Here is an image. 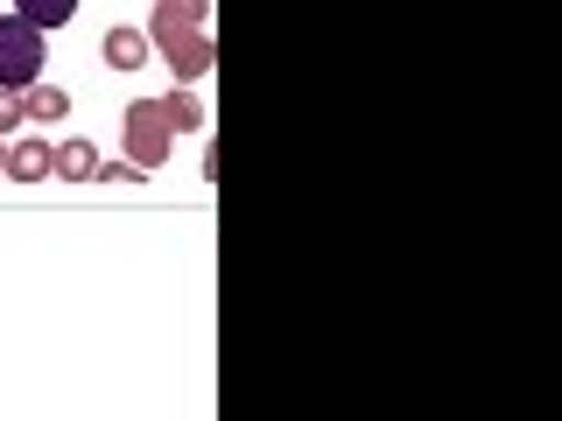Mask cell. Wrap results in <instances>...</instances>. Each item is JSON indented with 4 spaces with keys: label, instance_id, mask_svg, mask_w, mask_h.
Wrapping results in <instances>:
<instances>
[{
    "label": "cell",
    "instance_id": "obj_7",
    "mask_svg": "<svg viewBox=\"0 0 562 421\" xmlns=\"http://www.w3.org/2000/svg\"><path fill=\"white\" fill-rule=\"evenodd\" d=\"M155 105H162V120H169V127H176V134H204V127H211V113H204V99H198V92H190V84H176V92H162V99H155Z\"/></svg>",
    "mask_w": 562,
    "mask_h": 421
},
{
    "label": "cell",
    "instance_id": "obj_2",
    "mask_svg": "<svg viewBox=\"0 0 562 421\" xmlns=\"http://www.w3.org/2000/svg\"><path fill=\"white\" fill-rule=\"evenodd\" d=\"M169 140H176V127L162 120V105H155V99H134L127 113H120V155H127L134 169H162L169 162Z\"/></svg>",
    "mask_w": 562,
    "mask_h": 421
},
{
    "label": "cell",
    "instance_id": "obj_3",
    "mask_svg": "<svg viewBox=\"0 0 562 421\" xmlns=\"http://www.w3.org/2000/svg\"><path fill=\"white\" fill-rule=\"evenodd\" d=\"M155 57L169 64V78L176 84H198L211 64H218V43H211L204 29H190V35H162V43H155Z\"/></svg>",
    "mask_w": 562,
    "mask_h": 421
},
{
    "label": "cell",
    "instance_id": "obj_1",
    "mask_svg": "<svg viewBox=\"0 0 562 421\" xmlns=\"http://www.w3.org/2000/svg\"><path fill=\"white\" fill-rule=\"evenodd\" d=\"M43 64H49V35L29 29L22 14H0V92L43 84Z\"/></svg>",
    "mask_w": 562,
    "mask_h": 421
},
{
    "label": "cell",
    "instance_id": "obj_10",
    "mask_svg": "<svg viewBox=\"0 0 562 421\" xmlns=\"http://www.w3.org/2000/svg\"><path fill=\"white\" fill-rule=\"evenodd\" d=\"M14 14H22L29 29H43V35H57L78 22V0H14Z\"/></svg>",
    "mask_w": 562,
    "mask_h": 421
},
{
    "label": "cell",
    "instance_id": "obj_9",
    "mask_svg": "<svg viewBox=\"0 0 562 421\" xmlns=\"http://www.w3.org/2000/svg\"><path fill=\"white\" fill-rule=\"evenodd\" d=\"M64 113H70L64 84H29V92H22V120H35V127H57Z\"/></svg>",
    "mask_w": 562,
    "mask_h": 421
},
{
    "label": "cell",
    "instance_id": "obj_13",
    "mask_svg": "<svg viewBox=\"0 0 562 421\" xmlns=\"http://www.w3.org/2000/svg\"><path fill=\"white\" fill-rule=\"evenodd\" d=\"M0 162H8V140H0Z\"/></svg>",
    "mask_w": 562,
    "mask_h": 421
},
{
    "label": "cell",
    "instance_id": "obj_12",
    "mask_svg": "<svg viewBox=\"0 0 562 421\" xmlns=\"http://www.w3.org/2000/svg\"><path fill=\"white\" fill-rule=\"evenodd\" d=\"M29 120H22V92H0V140H14Z\"/></svg>",
    "mask_w": 562,
    "mask_h": 421
},
{
    "label": "cell",
    "instance_id": "obj_5",
    "mask_svg": "<svg viewBox=\"0 0 562 421\" xmlns=\"http://www.w3.org/2000/svg\"><path fill=\"white\" fill-rule=\"evenodd\" d=\"M211 22V0H155L148 14V43H162V35H190Z\"/></svg>",
    "mask_w": 562,
    "mask_h": 421
},
{
    "label": "cell",
    "instance_id": "obj_4",
    "mask_svg": "<svg viewBox=\"0 0 562 421\" xmlns=\"http://www.w3.org/2000/svg\"><path fill=\"white\" fill-rule=\"evenodd\" d=\"M0 175H8V183H49V175H57V140H43V134L8 140V162H0Z\"/></svg>",
    "mask_w": 562,
    "mask_h": 421
},
{
    "label": "cell",
    "instance_id": "obj_6",
    "mask_svg": "<svg viewBox=\"0 0 562 421\" xmlns=\"http://www.w3.org/2000/svg\"><path fill=\"white\" fill-rule=\"evenodd\" d=\"M99 57H105V70H140V64L155 57V43H148V29H127V22H120V29L99 35Z\"/></svg>",
    "mask_w": 562,
    "mask_h": 421
},
{
    "label": "cell",
    "instance_id": "obj_11",
    "mask_svg": "<svg viewBox=\"0 0 562 421\" xmlns=\"http://www.w3.org/2000/svg\"><path fill=\"white\" fill-rule=\"evenodd\" d=\"M140 175H148V169H134V162H99V175H92V183H113V190H134V183H140Z\"/></svg>",
    "mask_w": 562,
    "mask_h": 421
},
{
    "label": "cell",
    "instance_id": "obj_8",
    "mask_svg": "<svg viewBox=\"0 0 562 421\" xmlns=\"http://www.w3.org/2000/svg\"><path fill=\"white\" fill-rule=\"evenodd\" d=\"M99 162V140H57V183H92Z\"/></svg>",
    "mask_w": 562,
    "mask_h": 421
}]
</instances>
